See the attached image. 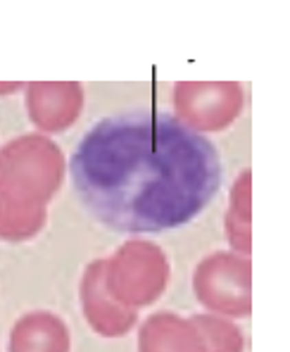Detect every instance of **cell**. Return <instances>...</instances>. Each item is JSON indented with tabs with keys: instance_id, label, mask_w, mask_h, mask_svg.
Masks as SVG:
<instances>
[{
	"instance_id": "1",
	"label": "cell",
	"mask_w": 290,
	"mask_h": 352,
	"mask_svg": "<svg viewBox=\"0 0 290 352\" xmlns=\"http://www.w3.org/2000/svg\"><path fill=\"white\" fill-rule=\"evenodd\" d=\"M79 200L122 234H159L193 221L221 186V160L207 136L172 115L122 112L100 119L71 155Z\"/></svg>"
},
{
	"instance_id": "2",
	"label": "cell",
	"mask_w": 290,
	"mask_h": 352,
	"mask_svg": "<svg viewBox=\"0 0 290 352\" xmlns=\"http://www.w3.org/2000/svg\"><path fill=\"white\" fill-rule=\"evenodd\" d=\"M67 174L65 153L50 136L22 133L0 148V193L48 205Z\"/></svg>"
},
{
	"instance_id": "3",
	"label": "cell",
	"mask_w": 290,
	"mask_h": 352,
	"mask_svg": "<svg viewBox=\"0 0 290 352\" xmlns=\"http://www.w3.org/2000/svg\"><path fill=\"white\" fill-rule=\"evenodd\" d=\"M172 281V264L157 243L131 238L105 260V288L119 305L141 309L157 302Z\"/></svg>"
},
{
	"instance_id": "4",
	"label": "cell",
	"mask_w": 290,
	"mask_h": 352,
	"mask_svg": "<svg viewBox=\"0 0 290 352\" xmlns=\"http://www.w3.org/2000/svg\"><path fill=\"white\" fill-rule=\"evenodd\" d=\"M193 293L210 314L245 319L252 314V262L231 250L207 255L193 272Z\"/></svg>"
},
{
	"instance_id": "5",
	"label": "cell",
	"mask_w": 290,
	"mask_h": 352,
	"mask_svg": "<svg viewBox=\"0 0 290 352\" xmlns=\"http://www.w3.org/2000/svg\"><path fill=\"white\" fill-rule=\"evenodd\" d=\"M174 117L186 129L207 136L226 131L245 107V93L238 81H176Z\"/></svg>"
},
{
	"instance_id": "6",
	"label": "cell",
	"mask_w": 290,
	"mask_h": 352,
	"mask_svg": "<svg viewBox=\"0 0 290 352\" xmlns=\"http://www.w3.org/2000/svg\"><path fill=\"white\" fill-rule=\"evenodd\" d=\"M24 100L36 131L55 136L79 122L86 93L79 81H29L24 86Z\"/></svg>"
},
{
	"instance_id": "7",
	"label": "cell",
	"mask_w": 290,
	"mask_h": 352,
	"mask_svg": "<svg viewBox=\"0 0 290 352\" xmlns=\"http://www.w3.org/2000/svg\"><path fill=\"white\" fill-rule=\"evenodd\" d=\"M81 312L93 333L102 338H124L138 324V312L119 305L105 288V260L86 264L79 283Z\"/></svg>"
},
{
	"instance_id": "8",
	"label": "cell",
	"mask_w": 290,
	"mask_h": 352,
	"mask_svg": "<svg viewBox=\"0 0 290 352\" xmlns=\"http://www.w3.org/2000/svg\"><path fill=\"white\" fill-rule=\"evenodd\" d=\"M8 352H71L69 326L45 309L27 312L10 329Z\"/></svg>"
},
{
	"instance_id": "9",
	"label": "cell",
	"mask_w": 290,
	"mask_h": 352,
	"mask_svg": "<svg viewBox=\"0 0 290 352\" xmlns=\"http://www.w3.org/2000/svg\"><path fill=\"white\" fill-rule=\"evenodd\" d=\"M138 352H205V348L190 319L174 312H157L141 324Z\"/></svg>"
},
{
	"instance_id": "10",
	"label": "cell",
	"mask_w": 290,
	"mask_h": 352,
	"mask_svg": "<svg viewBox=\"0 0 290 352\" xmlns=\"http://www.w3.org/2000/svg\"><path fill=\"white\" fill-rule=\"evenodd\" d=\"M224 236L231 252L250 257L252 252V172L243 169L229 190V210L224 214Z\"/></svg>"
},
{
	"instance_id": "11",
	"label": "cell",
	"mask_w": 290,
	"mask_h": 352,
	"mask_svg": "<svg viewBox=\"0 0 290 352\" xmlns=\"http://www.w3.org/2000/svg\"><path fill=\"white\" fill-rule=\"evenodd\" d=\"M48 205H36L0 193V241L24 243L45 229Z\"/></svg>"
},
{
	"instance_id": "12",
	"label": "cell",
	"mask_w": 290,
	"mask_h": 352,
	"mask_svg": "<svg viewBox=\"0 0 290 352\" xmlns=\"http://www.w3.org/2000/svg\"><path fill=\"white\" fill-rule=\"evenodd\" d=\"M190 322L198 329L205 352H245V336L233 319L203 312L190 317Z\"/></svg>"
},
{
	"instance_id": "13",
	"label": "cell",
	"mask_w": 290,
	"mask_h": 352,
	"mask_svg": "<svg viewBox=\"0 0 290 352\" xmlns=\"http://www.w3.org/2000/svg\"><path fill=\"white\" fill-rule=\"evenodd\" d=\"M24 86L27 84L22 81H0V96H12L17 91H24Z\"/></svg>"
}]
</instances>
